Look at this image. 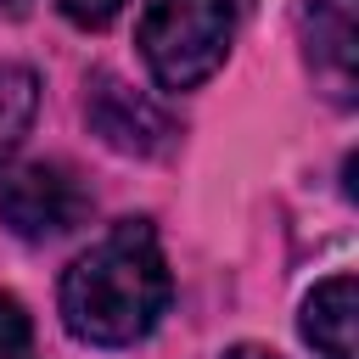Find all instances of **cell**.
Wrapping results in <instances>:
<instances>
[{
    "label": "cell",
    "instance_id": "6da1fadb",
    "mask_svg": "<svg viewBox=\"0 0 359 359\" xmlns=\"http://www.w3.org/2000/svg\"><path fill=\"white\" fill-rule=\"evenodd\" d=\"M174 303V275L151 219H118L62 269V325L90 348H129L157 331Z\"/></svg>",
    "mask_w": 359,
    "mask_h": 359
},
{
    "label": "cell",
    "instance_id": "7a4b0ae2",
    "mask_svg": "<svg viewBox=\"0 0 359 359\" xmlns=\"http://www.w3.org/2000/svg\"><path fill=\"white\" fill-rule=\"evenodd\" d=\"M236 39V0H151L140 17V62L157 90L208 84Z\"/></svg>",
    "mask_w": 359,
    "mask_h": 359
},
{
    "label": "cell",
    "instance_id": "3957f363",
    "mask_svg": "<svg viewBox=\"0 0 359 359\" xmlns=\"http://www.w3.org/2000/svg\"><path fill=\"white\" fill-rule=\"evenodd\" d=\"M95 196L67 163H22L0 174V224L17 241H56L90 219Z\"/></svg>",
    "mask_w": 359,
    "mask_h": 359
},
{
    "label": "cell",
    "instance_id": "277c9868",
    "mask_svg": "<svg viewBox=\"0 0 359 359\" xmlns=\"http://www.w3.org/2000/svg\"><path fill=\"white\" fill-rule=\"evenodd\" d=\"M84 118H90V129H95L112 151H129V157H151V151H163V146L174 140L168 112H163L151 95H140V90H129L123 79H112V73H95V79H90Z\"/></svg>",
    "mask_w": 359,
    "mask_h": 359
},
{
    "label": "cell",
    "instance_id": "5b68a950",
    "mask_svg": "<svg viewBox=\"0 0 359 359\" xmlns=\"http://www.w3.org/2000/svg\"><path fill=\"white\" fill-rule=\"evenodd\" d=\"M303 56L320 90L348 107L353 101V0H303Z\"/></svg>",
    "mask_w": 359,
    "mask_h": 359
},
{
    "label": "cell",
    "instance_id": "8992f818",
    "mask_svg": "<svg viewBox=\"0 0 359 359\" xmlns=\"http://www.w3.org/2000/svg\"><path fill=\"white\" fill-rule=\"evenodd\" d=\"M353 314H359V292L353 275H331L303 297V342L314 348V359H353Z\"/></svg>",
    "mask_w": 359,
    "mask_h": 359
},
{
    "label": "cell",
    "instance_id": "52a82bcc",
    "mask_svg": "<svg viewBox=\"0 0 359 359\" xmlns=\"http://www.w3.org/2000/svg\"><path fill=\"white\" fill-rule=\"evenodd\" d=\"M34 112H39V79H34V67L0 62V163L22 146Z\"/></svg>",
    "mask_w": 359,
    "mask_h": 359
},
{
    "label": "cell",
    "instance_id": "ba28073f",
    "mask_svg": "<svg viewBox=\"0 0 359 359\" xmlns=\"http://www.w3.org/2000/svg\"><path fill=\"white\" fill-rule=\"evenodd\" d=\"M0 359H39L34 353V320L11 292H0Z\"/></svg>",
    "mask_w": 359,
    "mask_h": 359
},
{
    "label": "cell",
    "instance_id": "9c48e42d",
    "mask_svg": "<svg viewBox=\"0 0 359 359\" xmlns=\"http://www.w3.org/2000/svg\"><path fill=\"white\" fill-rule=\"evenodd\" d=\"M56 11H62L73 28H107V22L123 11V0H56Z\"/></svg>",
    "mask_w": 359,
    "mask_h": 359
},
{
    "label": "cell",
    "instance_id": "30bf717a",
    "mask_svg": "<svg viewBox=\"0 0 359 359\" xmlns=\"http://www.w3.org/2000/svg\"><path fill=\"white\" fill-rule=\"evenodd\" d=\"M224 359H280V353H269V348H258V342H241V348H230Z\"/></svg>",
    "mask_w": 359,
    "mask_h": 359
},
{
    "label": "cell",
    "instance_id": "8fae6325",
    "mask_svg": "<svg viewBox=\"0 0 359 359\" xmlns=\"http://www.w3.org/2000/svg\"><path fill=\"white\" fill-rule=\"evenodd\" d=\"M0 6H6V11H22V6H28V0H0Z\"/></svg>",
    "mask_w": 359,
    "mask_h": 359
}]
</instances>
